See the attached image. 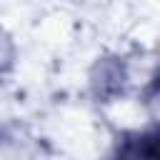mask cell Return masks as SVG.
Instances as JSON below:
<instances>
[{
    "label": "cell",
    "instance_id": "6da1fadb",
    "mask_svg": "<svg viewBox=\"0 0 160 160\" xmlns=\"http://www.w3.org/2000/svg\"><path fill=\"white\" fill-rule=\"evenodd\" d=\"M125 65L118 60V58H105L100 62H95L92 72H90V88H92V95L102 102H110L112 98L122 95L125 90Z\"/></svg>",
    "mask_w": 160,
    "mask_h": 160
}]
</instances>
